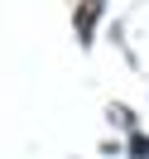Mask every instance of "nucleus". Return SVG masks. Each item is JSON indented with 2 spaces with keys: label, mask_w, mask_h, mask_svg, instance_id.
<instances>
[{
  "label": "nucleus",
  "mask_w": 149,
  "mask_h": 159,
  "mask_svg": "<svg viewBox=\"0 0 149 159\" xmlns=\"http://www.w3.org/2000/svg\"><path fill=\"white\" fill-rule=\"evenodd\" d=\"M101 15V0H87V10H82V34H91V20Z\"/></svg>",
  "instance_id": "1"
}]
</instances>
